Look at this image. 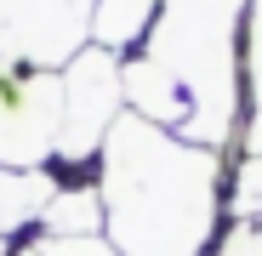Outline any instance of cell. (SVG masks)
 <instances>
[{
	"label": "cell",
	"mask_w": 262,
	"mask_h": 256,
	"mask_svg": "<svg viewBox=\"0 0 262 256\" xmlns=\"http://www.w3.org/2000/svg\"><path fill=\"white\" fill-rule=\"evenodd\" d=\"M211 256H262V211L245 217L234 234H223V245H216Z\"/></svg>",
	"instance_id": "obj_6"
},
{
	"label": "cell",
	"mask_w": 262,
	"mask_h": 256,
	"mask_svg": "<svg viewBox=\"0 0 262 256\" xmlns=\"http://www.w3.org/2000/svg\"><path fill=\"white\" fill-rule=\"evenodd\" d=\"M234 199L245 205V217H256V211H262V154H256V159H245L239 182H234Z\"/></svg>",
	"instance_id": "obj_7"
},
{
	"label": "cell",
	"mask_w": 262,
	"mask_h": 256,
	"mask_svg": "<svg viewBox=\"0 0 262 256\" xmlns=\"http://www.w3.org/2000/svg\"><path fill=\"white\" fill-rule=\"evenodd\" d=\"M34 256H120L103 234H80V239H40L34 234Z\"/></svg>",
	"instance_id": "obj_5"
},
{
	"label": "cell",
	"mask_w": 262,
	"mask_h": 256,
	"mask_svg": "<svg viewBox=\"0 0 262 256\" xmlns=\"http://www.w3.org/2000/svg\"><path fill=\"white\" fill-rule=\"evenodd\" d=\"M0 256H12V239H0Z\"/></svg>",
	"instance_id": "obj_8"
},
{
	"label": "cell",
	"mask_w": 262,
	"mask_h": 256,
	"mask_svg": "<svg viewBox=\"0 0 262 256\" xmlns=\"http://www.w3.org/2000/svg\"><path fill=\"white\" fill-rule=\"evenodd\" d=\"M103 239L120 256H211L234 205L223 154L143 114H120L97 154Z\"/></svg>",
	"instance_id": "obj_1"
},
{
	"label": "cell",
	"mask_w": 262,
	"mask_h": 256,
	"mask_svg": "<svg viewBox=\"0 0 262 256\" xmlns=\"http://www.w3.org/2000/svg\"><path fill=\"white\" fill-rule=\"evenodd\" d=\"M63 137V68L0 57V165L52 171Z\"/></svg>",
	"instance_id": "obj_2"
},
{
	"label": "cell",
	"mask_w": 262,
	"mask_h": 256,
	"mask_svg": "<svg viewBox=\"0 0 262 256\" xmlns=\"http://www.w3.org/2000/svg\"><path fill=\"white\" fill-rule=\"evenodd\" d=\"M57 182L46 171H6L0 165V239H17L40 222V211L52 205Z\"/></svg>",
	"instance_id": "obj_4"
},
{
	"label": "cell",
	"mask_w": 262,
	"mask_h": 256,
	"mask_svg": "<svg viewBox=\"0 0 262 256\" xmlns=\"http://www.w3.org/2000/svg\"><path fill=\"white\" fill-rule=\"evenodd\" d=\"M154 17H160V0H97L92 6V46L131 57L148 40Z\"/></svg>",
	"instance_id": "obj_3"
}]
</instances>
